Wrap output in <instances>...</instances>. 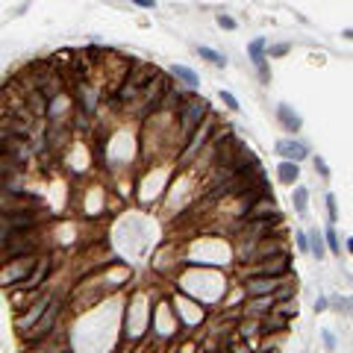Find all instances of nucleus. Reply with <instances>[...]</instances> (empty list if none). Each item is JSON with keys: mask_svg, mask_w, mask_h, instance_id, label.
Instances as JSON below:
<instances>
[{"mask_svg": "<svg viewBox=\"0 0 353 353\" xmlns=\"http://www.w3.org/2000/svg\"><path fill=\"white\" fill-rule=\"evenodd\" d=\"M309 239H312V253H315L318 259H324V247H321V236H318V233H312Z\"/></svg>", "mask_w": 353, "mask_h": 353, "instance_id": "13", "label": "nucleus"}, {"mask_svg": "<svg viewBox=\"0 0 353 353\" xmlns=\"http://www.w3.org/2000/svg\"><path fill=\"white\" fill-rule=\"evenodd\" d=\"M286 50H289V47H286V44H277V47H271V53H274V56H283V53H286Z\"/></svg>", "mask_w": 353, "mask_h": 353, "instance_id": "21", "label": "nucleus"}, {"mask_svg": "<svg viewBox=\"0 0 353 353\" xmlns=\"http://www.w3.org/2000/svg\"><path fill=\"white\" fill-rule=\"evenodd\" d=\"M295 209H298L300 215L306 212V189H298V191H295Z\"/></svg>", "mask_w": 353, "mask_h": 353, "instance_id": "12", "label": "nucleus"}, {"mask_svg": "<svg viewBox=\"0 0 353 353\" xmlns=\"http://www.w3.org/2000/svg\"><path fill=\"white\" fill-rule=\"evenodd\" d=\"M298 247H300L303 253H306V250H312V247H309V239H306V233H298Z\"/></svg>", "mask_w": 353, "mask_h": 353, "instance_id": "16", "label": "nucleus"}, {"mask_svg": "<svg viewBox=\"0 0 353 353\" xmlns=\"http://www.w3.org/2000/svg\"><path fill=\"white\" fill-rule=\"evenodd\" d=\"M277 153H280V156H286V159H292V162H300V159L306 156V147H303V144H298V141L283 138V141H277Z\"/></svg>", "mask_w": 353, "mask_h": 353, "instance_id": "3", "label": "nucleus"}, {"mask_svg": "<svg viewBox=\"0 0 353 353\" xmlns=\"http://www.w3.org/2000/svg\"><path fill=\"white\" fill-rule=\"evenodd\" d=\"M218 24H221L224 29H236V21H233L230 15H218Z\"/></svg>", "mask_w": 353, "mask_h": 353, "instance_id": "15", "label": "nucleus"}, {"mask_svg": "<svg viewBox=\"0 0 353 353\" xmlns=\"http://www.w3.org/2000/svg\"><path fill=\"white\" fill-rule=\"evenodd\" d=\"M171 74H174L177 80H183V85H189V88H194V85H197V74H194L191 68H186V65H174V68H171Z\"/></svg>", "mask_w": 353, "mask_h": 353, "instance_id": "6", "label": "nucleus"}, {"mask_svg": "<svg viewBox=\"0 0 353 353\" xmlns=\"http://www.w3.org/2000/svg\"><path fill=\"white\" fill-rule=\"evenodd\" d=\"M221 100H224V103H227V109H233V112H236V109H239V100H236V97H233V94H230V91H221Z\"/></svg>", "mask_w": 353, "mask_h": 353, "instance_id": "14", "label": "nucleus"}, {"mask_svg": "<svg viewBox=\"0 0 353 353\" xmlns=\"http://www.w3.org/2000/svg\"><path fill=\"white\" fill-rule=\"evenodd\" d=\"M56 309H59L56 303H50V306H47V312L38 318V327H32V330L27 333V342H35V345H38V342H41V339L53 330V324H56Z\"/></svg>", "mask_w": 353, "mask_h": 353, "instance_id": "2", "label": "nucleus"}, {"mask_svg": "<svg viewBox=\"0 0 353 353\" xmlns=\"http://www.w3.org/2000/svg\"><path fill=\"white\" fill-rule=\"evenodd\" d=\"M324 342H327V351H336V342H333V333H330V330L324 333Z\"/></svg>", "mask_w": 353, "mask_h": 353, "instance_id": "20", "label": "nucleus"}, {"mask_svg": "<svg viewBox=\"0 0 353 353\" xmlns=\"http://www.w3.org/2000/svg\"><path fill=\"white\" fill-rule=\"evenodd\" d=\"M280 312H283V315H298V306H292V303H286V306H280Z\"/></svg>", "mask_w": 353, "mask_h": 353, "instance_id": "19", "label": "nucleus"}, {"mask_svg": "<svg viewBox=\"0 0 353 353\" xmlns=\"http://www.w3.org/2000/svg\"><path fill=\"white\" fill-rule=\"evenodd\" d=\"M327 244H330V250H333V253H339V250H342V247H339V242H336V233H333V230L327 233Z\"/></svg>", "mask_w": 353, "mask_h": 353, "instance_id": "17", "label": "nucleus"}, {"mask_svg": "<svg viewBox=\"0 0 353 353\" xmlns=\"http://www.w3.org/2000/svg\"><path fill=\"white\" fill-rule=\"evenodd\" d=\"M262 50H265V41L256 38V41L250 44V59H253V65L262 71V77H268V74H265V56H262Z\"/></svg>", "mask_w": 353, "mask_h": 353, "instance_id": "8", "label": "nucleus"}, {"mask_svg": "<svg viewBox=\"0 0 353 353\" xmlns=\"http://www.w3.org/2000/svg\"><path fill=\"white\" fill-rule=\"evenodd\" d=\"M286 268H289V259H286L283 253H277L274 259H268V262L259 265V274H265V277H277V274H283Z\"/></svg>", "mask_w": 353, "mask_h": 353, "instance_id": "5", "label": "nucleus"}, {"mask_svg": "<svg viewBox=\"0 0 353 353\" xmlns=\"http://www.w3.org/2000/svg\"><path fill=\"white\" fill-rule=\"evenodd\" d=\"M298 177H300V171H298V162H292V159H289V162H283V165H280V180H283L286 186H292Z\"/></svg>", "mask_w": 353, "mask_h": 353, "instance_id": "9", "label": "nucleus"}, {"mask_svg": "<svg viewBox=\"0 0 353 353\" xmlns=\"http://www.w3.org/2000/svg\"><path fill=\"white\" fill-rule=\"evenodd\" d=\"M274 289H277V280H274V277H268V280L250 277V280H247V295H253V298H259V295H271Z\"/></svg>", "mask_w": 353, "mask_h": 353, "instance_id": "4", "label": "nucleus"}, {"mask_svg": "<svg viewBox=\"0 0 353 353\" xmlns=\"http://www.w3.org/2000/svg\"><path fill=\"white\" fill-rule=\"evenodd\" d=\"M315 168H318V171H321V174H324V177H327V165H324V162H321V159H315Z\"/></svg>", "mask_w": 353, "mask_h": 353, "instance_id": "22", "label": "nucleus"}, {"mask_svg": "<svg viewBox=\"0 0 353 353\" xmlns=\"http://www.w3.org/2000/svg\"><path fill=\"white\" fill-rule=\"evenodd\" d=\"M47 268H50V259H41V268H38V274H32L29 280H21V286H24V289H32L35 283H41V280L47 277Z\"/></svg>", "mask_w": 353, "mask_h": 353, "instance_id": "10", "label": "nucleus"}, {"mask_svg": "<svg viewBox=\"0 0 353 353\" xmlns=\"http://www.w3.org/2000/svg\"><path fill=\"white\" fill-rule=\"evenodd\" d=\"M130 3H136L138 9H153V6H156L153 0H130Z\"/></svg>", "mask_w": 353, "mask_h": 353, "instance_id": "18", "label": "nucleus"}, {"mask_svg": "<svg viewBox=\"0 0 353 353\" xmlns=\"http://www.w3.org/2000/svg\"><path fill=\"white\" fill-rule=\"evenodd\" d=\"M200 56H203V59H209V62H212V65H218V68H224V65H227V59H224V56H221L218 50H212V47H206V44L200 47Z\"/></svg>", "mask_w": 353, "mask_h": 353, "instance_id": "11", "label": "nucleus"}, {"mask_svg": "<svg viewBox=\"0 0 353 353\" xmlns=\"http://www.w3.org/2000/svg\"><path fill=\"white\" fill-rule=\"evenodd\" d=\"M206 109H209L206 100H189L180 109V130H183V136H191L200 127V121L206 118Z\"/></svg>", "mask_w": 353, "mask_h": 353, "instance_id": "1", "label": "nucleus"}, {"mask_svg": "<svg viewBox=\"0 0 353 353\" xmlns=\"http://www.w3.org/2000/svg\"><path fill=\"white\" fill-rule=\"evenodd\" d=\"M348 247H351V253H353V239H351V242H348Z\"/></svg>", "mask_w": 353, "mask_h": 353, "instance_id": "23", "label": "nucleus"}, {"mask_svg": "<svg viewBox=\"0 0 353 353\" xmlns=\"http://www.w3.org/2000/svg\"><path fill=\"white\" fill-rule=\"evenodd\" d=\"M277 115H280V121L286 124V130H300V115H295L286 103H283V106H277Z\"/></svg>", "mask_w": 353, "mask_h": 353, "instance_id": "7", "label": "nucleus"}]
</instances>
